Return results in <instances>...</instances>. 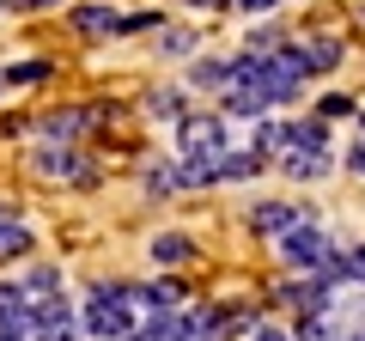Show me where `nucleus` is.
<instances>
[{
	"instance_id": "obj_1",
	"label": "nucleus",
	"mask_w": 365,
	"mask_h": 341,
	"mask_svg": "<svg viewBox=\"0 0 365 341\" xmlns=\"http://www.w3.org/2000/svg\"><path fill=\"white\" fill-rule=\"evenodd\" d=\"M91 341H122L134 335V287H98L86 299V317H79Z\"/></svg>"
},
{
	"instance_id": "obj_2",
	"label": "nucleus",
	"mask_w": 365,
	"mask_h": 341,
	"mask_svg": "<svg viewBox=\"0 0 365 341\" xmlns=\"http://www.w3.org/2000/svg\"><path fill=\"white\" fill-rule=\"evenodd\" d=\"M280 256H287L292 268H317V263L329 256V238L317 232L311 220H292L287 232H280Z\"/></svg>"
},
{
	"instance_id": "obj_3",
	"label": "nucleus",
	"mask_w": 365,
	"mask_h": 341,
	"mask_svg": "<svg viewBox=\"0 0 365 341\" xmlns=\"http://www.w3.org/2000/svg\"><path fill=\"white\" fill-rule=\"evenodd\" d=\"M225 141H232V134H225L220 116H189V122H182V153H189V158H213V153H225Z\"/></svg>"
},
{
	"instance_id": "obj_4",
	"label": "nucleus",
	"mask_w": 365,
	"mask_h": 341,
	"mask_svg": "<svg viewBox=\"0 0 365 341\" xmlns=\"http://www.w3.org/2000/svg\"><path fill=\"white\" fill-rule=\"evenodd\" d=\"M25 335H31V341H73L79 323H73V311H67V299H55V305H43V311H31Z\"/></svg>"
},
{
	"instance_id": "obj_5",
	"label": "nucleus",
	"mask_w": 365,
	"mask_h": 341,
	"mask_svg": "<svg viewBox=\"0 0 365 341\" xmlns=\"http://www.w3.org/2000/svg\"><path fill=\"white\" fill-rule=\"evenodd\" d=\"M67 25H73L79 37H116L122 13L110 6V0H91V6H73V13H67Z\"/></svg>"
},
{
	"instance_id": "obj_6",
	"label": "nucleus",
	"mask_w": 365,
	"mask_h": 341,
	"mask_svg": "<svg viewBox=\"0 0 365 341\" xmlns=\"http://www.w3.org/2000/svg\"><path fill=\"white\" fill-rule=\"evenodd\" d=\"M37 170H43V177H73V183H91V165L73 153V146H43V153H37Z\"/></svg>"
},
{
	"instance_id": "obj_7",
	"label": "nucleus",
	"mask_w": 365,
	"mask_h": 341,
	"mask_svg": "<svg viewBox=\"0 0 365 341\" xmlns=\"http://www.w3.org/2000/svg\"><path fill=\"white\" fill-rule=\"evenodd\" d=\"M13 287H19V299H25V311H43V305L61 299V275H55V268H31V275L13 280Z\"/></svg>"
},
{
	"instance_id": "obj_8",
	"label": "nucleus",
	"mask_w": 365,
	"mask_h": 341,
	"mask_svg": "<svg viewBox=\"0 0 365 341\" xmlns=\"http://www.w3.org/2000/svg\"><path fill=\"white\" fill-rule=\"evenodd\" d=\"M292 55H299L304 73H329V67L341 61V37H311V43H292Z\"/></svg>"
},
{
	"instance_id": "obj_9",
	"label": "nucleus",
	"mask_w": 365,
	"mask_h": 341,
	"mask_svg": "<svg viewBox=\"0 0 365 341\" xmlns=\"http://www.w3.org/2000/svg\"><path fill=\"white\" fill-rule=\"evenodd\" d=\"M31 244H37V232H31L25 220H13V213H0V263H19V256H31Z\"/></svg>"
},
{
	"instance_id": "obj_10",
	"label": "nucleus",
	"mask_w": 365,
	"mask_h": 341,
	"mask_svg": "<svg viewBox=\"0 0 365 341\" xmlns=\"http://www.w3.org/2000/svg\"><path fill=\"white\" fill-rule=\"evenodd\" d=\"M280 134H287V153H323L329 146L323 122H280Z\"/></svg>"
},
{
	"instance_id": "obj_11",
	"label": "nucleus",
	"mask_w": 365,
	"mask_h": 341,
	"mask_svg": "<svg viewBox=\"0 0 365 341\" xmlns=\"http://www.w3.org/2000/svg\"><path fill=\"white\" fill-rule=\"evenodd\" d=\"M86 122H98V110H61V116L43 122V134H49V146H67L79 128H86Z\"/></svg>"
},
{
	"instance_id": "obj_12",
	"label": "nucleus",
	"mask_w": 365,
	"mask_h": 341,
	"mask_svg": "<svg viewBox=\"0 0 365 341\" xmlns=\"http://www.w3.org/2000/svg\"><path fill=\"white\" fill-rule=\"evenodd\" d=\"M280 299L299 305V311H323V305H329V287H323L317 275H304V280H292V287H280Z\"/></svg>"
},
{
	"instance_id": "obj_13",
	"label": "nucleus",
	"mask_w": 365,
	"mask_h": 341,
	"mask_svg": "<svg viewBox=\"0 0 365 341\" xmlns=\"http://www.w3.org/2000/svg\"><path fill=\"white\" fill-rule=\"evenodd\" d=\"M292 220H299V208H287V201H262V208L250 213V225H256V232H268V238H280Z\"/></svg>"
},
{
	"instance_id": "obj_14",
	"label": "nucleus",
	"mask_w": 365,
	"mask_h": 341,
	"mask_svg": "<svg viewBox=\"0 0 365 341\" xmlns=\"http://www.w3.org/2000/svg\"><path fill=\"white\" fill-rule=\"evenodd\" d=\"M207 183H220V153L213 158H189V165L177 170V189H207Z\"/></svg>"
},
{
	"instance_id": "obj_15",
	"label": "nucleus",
	"mask_w": 365,
	"mask_h": 341,
	"mask_svg": "<svg viewBox=\"0 0 365 341\" xmlns=\"http://www.w3.org/2000/svg\"><path fill=\"white\" fill-rule=\"evenodd\" d=\"M225 110H232V116H262V110H268V92H262V86H232V92H225Z\"/></svg>"
},
{
	"instance_id": "obj_16",
	"label": "nucleus",
	"mask_w": 365,
	"mask_h": 341,
	"mask_svg": "<svg viewBox=\"0 0 365 341\" xmlns=\"http://www.w3.org/2000/svg\"><path fill=\"white\" fill-rule=\"evenodd\" d=\"M25 323H31V311H25V299H19V287L0 280V329H25Z\"/></svg>"
},
{
	"instance_id": "obj_17",
	"label": "nucleus",
	"mask_w": 365,
	"mask_h": 341,
	"mask_svg": "<svg viewBox=\"0 0 365 341\" xmlns=\"http://www.w3.org/2000/svg\"><path fill=\"white\" fill-rule=\"evenodd\" d=\"M262 170V153H220V183H232V177H256Z\"/></svg>"
},
{
	"instance_id": "obj_18",
	"label": "nucleus",
	"mask_w": 365,
	"mask_h": 341,
	"mask_svg": "<svg viewBox=\"0 0 365 341\" xmlns=\"http://www.w3.org/2000/svg\"><path fill=\"white\" fill-rule=\"evenodd\" d=\"M189 86H201V92H225V61H195V67H189Z\"/></svg>"
},
{
	"instance_id": "obj_19",
	"label": "nucleus",
	"mask_w": 365,
	"mask_h": 341,
	"mask_svg": "<svg viewBox=\"0 0 365 341\" xmlns=\"http://www.w3.org/2000/svg\"><path fill=\"white\" fill-rule=\"evenodd\" d=\"M189 256H195L189 238H153V263H189Z\"/></svg>"
},
{
	"instance_id": "obj_20",
	"label": "nucleus",
	"mask_w": 365,
	"mask_h": 341,
	"mask_svg": "<svg viewBox=\"0 0 365 341\" xmlns=\"http://www.w3.org/2000/svg\"><path fill=\"white\" fill-rule=\"evenodd\" d=\"M323 165H329L323 153H287V170H292V177H323Z\"/></svg>"
},
{
	"instance_id": "obj_21",
	"label": "nucleus",
	"mask_w": 365,
	"mask_h": 341,
	"mask_svg": "<svg viewBox=\"0 0 365 341\" xmlns=\"http://www.w3.org/2000/svg\"><path fill=\"white\" fill-rule=\"evenodd\" d=\"M6 86H25V79H49V61H19V67H6Z\"/></svg>"
},
{
	"instance_id": "obj_22",
	"label": "nucleus",
	"mask_w": 365,
	"mask_h": 341,
	"mask_svg": "<svg viewBox=\"0 0 365 341\" xmlns=\"http://www.w3.org/2000/svg\"><path fill=\"white\" fill-rule=\"evenodd\" d=\"M280 146H287L280 122H256V153H280Z\"/></svg>"
},
{
	"instance_id": "obj_23",
	"label": "nucleus",
	"mask_w": 365,
	"mask_h": 341,
	"mask_svg": "<svg viewBox=\"0 0 365 341\" xmlns=\"http://www.w3.org/2000/svg\"><path fill=\"white\" fill-rule=\"evenodd\" d=\"M146 110H153V116H177L182 98H177V92H146Z\"/></svg>"
},
{
	"instance_id": "obj_24",
	"label": "nucleus",
	"mask_w": 365,
	"mask_h": 341,
	"mask_svg": "<svg viewBox=\"0 0 365 341\" xmlns=\"http://www.w3.org/2000/svg\"><path fill=\"white\" fill-rule=\"evenodd\" d=\"M146 189H153V195H165V189H177V170H170V165H153V170H146Z\"/></svg>"
},
{
	"instance_id": "obj_25",
	"label": "nucleus",
	"mask_w": 365,
	"mask_h": 341,
	"mask_svg": "<svg viewBox=\"0 0 365 341\" xmlns=\"http://www.w3.org/2000/svg\"><path fill=\"white\" fill-rule=\"evenodd\" d=\"M158 49H165V55H189V49H195V37H189V31H165Z\"/></svg>"
},
{
	"instance_id": "obj_26",
	"label": "nucleus",
	"mask_w": 365,
	"mask_h": 341,
	"mask_svg": "<svg viewBox=\"0 0 365 341\" xmlns=\"http://www.w3.org/2000/svg\"><path fill=\"white\" fill-rule=\"evenodd\" d=\"M299 341H329V323H317V317H304V323H299Z\"/></svg>"
},
{
	"instance_id": "obj_27",
	"label": "nucleus",
	"mask_w": 365,
	"mask_h": 341,
	"mask_svg": "<svg viewBox=\"0 0 365 341\" xmlns=\"http://www.w3.org/2000/svg\"><path fill=\"white\" fill-rule=\"evenodd\" d=\"M347 110H353V98H341V92L323 98V116H347Z\"/></svg>"
},
{
	"instance_id": "obj_28",
	"label": "nucleus",
	"mask_w": 365,
	"mask_h": 341,
	"mask_svg": "<svg viewBox=\"0 0 365 341\" xmlns=\"http://www.w3.org/2000/svg\"><path fill=\"white\" fill-rule=\"evenodd\" d=\"M347 275H353V280H365V244H359V250L347 256Z\"/></svg>"
},
{
	"instance_id": "obj_29",
	"label": "nucleus",
	"mask_w": 365,
	"mask_h": 341,
	"mask_svg": "<svg viewBox=\"0 0 365 341\" xmlns=\"http://www.w3.org/2000/svg\"><path fill=\"white\" fill-rule=\"evenodd\" d=\"M43 6H61V0H13V13H43Z\"/></svg>"
},
{
	"instance_id": "obj_30",
	"label": "nucleus",
	"mask_w": 365,
	"mask_h": 341,
	"mask_svg": "<svg viewBox=\"0 0 365 341\" xmlns=\"http://www.w3.org/2000/svg\"><path fill=\"white\" fill-rule=\"evenodd\" d=\"M347 170H359V177H365V141H359V146L347 153Z\"/></svg>"
},
{
	"instance_id": "obj_31",
	"label": "nucleus",
	"mask_w": 365,
	"mask_h": 341,
	"mask_svg": "<svg viewBox=\"0 0 365 341\" xmlns=\"http://www.w3.org/2000/svg\"><path fill=\"white\" fill-rule=\"evenodd\" d=\"M232 6H244V13H268L274 0H232Z\"/></svg>"
},
{
	"instance_id": "obj_32",
	"label": "nucleus",
	"mask_w": 365,
	"mask_h": 341,
	"mask_svg": "<svg viewBox=\"0 0 365 341\" xmlns=\"http://www.w3.org/2000/svg\"><path fill=\"white\" fill-rule=\"evenodd\" d=\"M0 341H31V335H25V329H0Z\"/></svg>"
},
{
	"instance_id": "obj_33",
	"label": "nucleus",
	"mask_w": 365,
	"mask_h": 341,
	"mask_svg": "<svg viewBox=\"0 0 365 341\" xmlns=\"http://www.w3.org/2000/svg\"><path fill=\"white\" fill-rule=\"evenodd\" d=\"M182 6H232V0H182Z\"/></svg>"
},
{
	"instance_id": "obj_34",
	"label": "nucleus",
	"mask_w": 365,
	"mask_h": 341,
	"mask_svg": "<svg viewBox=\"0 0 365 341\" xmlns=\"http://www.w3.org/2000/svg\"><path fill=\"white\" fill-rule=\"evenodd\" d=\"M256 341H287V335H274V329H256Z\"/></svg>"
},
{
	"instance_id": "obj_35",
	"label": "nucleus",
	"mask_w": 365,
	"mask_h": 341,
	"mask_svg": "<svg viewBox=\"0 0 365 341\" xmlns=\"http://www.w3.org/2000/svg\"><path fill=\"white\" fill-rule=\"evenodd\" d=\"M122 341H146V335H140V329H134V335H122Z\"/></svg>"
},
{
	"instance_id": "obj_36",
	"label": "nucleus",
	"mask_w": 365,
	"mask_h": 341,
	"mask_svg": "<svg viewBox=\"0 0 365 341\" xmlns=\"http://www.w3.org/2000/svg\"><path fill=\"white\" fill-rule=\"evenodd\" d=\"M353 341H365V329H353Z\"/></svg>"
},
{
	"instance_id": "obj_37",
	"label": "nucleus",
	"mask_w": 365,
	"mask_h": 341,
	"mask_svg": "<svg viewBox=\"0 0 365 341\" xmlns=\"http://www.w3.org/2000/svg\"><path fill=\"white\" fill-rule=\"evenodd\" d=\"M6 6H13V0H0V13H6Z\"/></svg>"
},
{
	"instance_id": "obj_38",
	"label": "nucleus",
	"mask_w": 365,
	"mask_h": 341,
	"mask_svg": "<svg viewBox=\"0 0 365 341\" xmlns=\"http://www.w3.org/2000/svg\"><path fill=\"white\" fill-rule=\"evenodd\" d=\"M359 128H365V116H359Z\"/></svg>"
}]
</instances>
